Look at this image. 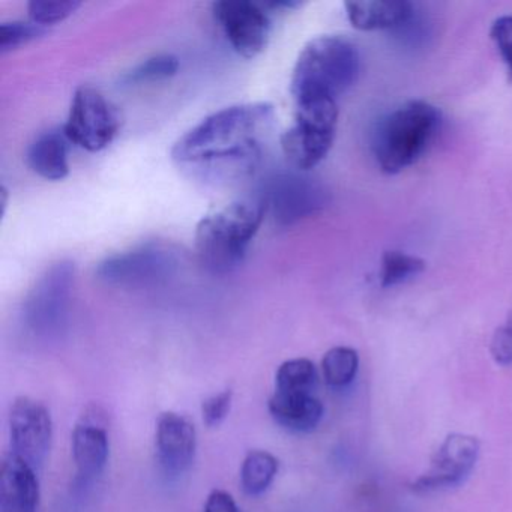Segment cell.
I'll return each mask as SVG.
<instances>
[{
	"instance_id": "3",
	"label": "cell",
	"mask_w": 512,
	"mask_h": 512,
	"mask_svg": "<svg viewBox=\"0 0 512 512\" xmlns=\"http://www.w3.org/2000/svg\"><path fill=\"white\" fill-rule=\"evenodd\" d=\"M442 125V113L427 101H409L385 116L374 133L377 166L386 175H397L418 163Z\"/></svg>"
},
{
	"instance_id": "7",
	"label": "cell",
	"mask_w": 512,
	"mask_h": 512,
	"mask_svg": "<svg viewBox=\"0 0 512 512\" xmlns=\"http://www.w3.org/2000/svg\"><path fill=\"white\" fill-rule=\"evenodd\" d=\"M121 118L113 104L91 86L74 92L70 113L65 122V136L71 143L89 152L107 148L118 134Z\"/></svg>"
},
{
	"instance_id": "19",
	"label": "cell",
	"mask_w": 512,
	"mask_h": 512,
	"mask_svg": "<svg viewBox=\"0 0 512 512\" xmlns=\"http://www.w3.org/2000/svg\"><path fill=\"white\" fill-rule=\"evenodd\" d=\"M278 473V460L268 451H250L241 469V484L245 493L257 496L268 490Z\"/></svg>"
},
{
	"instance_id": "29",
	"label": "cell",
	"mask_w": 512,
	"mask_h": 512,
	"mask_svg": "<svg viewBox=\"0 0 512 512\" xmlns=\"http://www.w3.org/2000/svg\"><path fill=\"white\" fill-rule=\"evenodd\" d=\"M205 512H241L227 491L214 490L206 499Z\"/></svg>"
},
{
	"instance_id": "23",
	"label": "cell",
	"mask_w": 512,
	"mask_h": 512,
	"mask_svg": "<svg viewBox=\"0 0 512 512\" xmlns=\"http://www.w3.org/2000/svg\"><path fill=\"white\" fill-rule=\"evenodd\" d=\"M179 70V59L172 53H160L140 62L125 74L124 80L130 85L161 82L175 76Z\"/></svg>"
},
{
	"instance_id": "5",
	"label": "cell",
	"mask_w": 512,
	"mask_h": 512,
	"mask_svg": "<svg viewBox=\"0 0 512 512\" xmlns=\"http://www.w3.org/2000/svg\"><path fill=\"white\" fill-rule=\"evenodd\" d=\"M337 122V101L296 103L295 124L281 136V148L287 160L301 170L322 163L334 143Z\"/></svg>"
},
{
	"instance_id": "4",
	"label": "cell",
	"mask_w": 512,
	"mask_h": 512,
	"mask_svg": "<svg viewBox=\"0 0 512 512\" xmlns=\"http://www.w3.org/2000/svg\"><path fill=\"white\" fill-rule=\"evenodd\" d=\"M263 206L235 202L206 215L196 227V250L200 263L212 274L235 271L259 232Z\"/></svg>"
},
{
	"instance_id": "27",
	"label": "cell",
	"mask_w": 512,
	"mask_h": 512,
	"mask_svg": "<svg viewBox=\"0 0 512 512\" xmlns=\"http://www.w3.org/2000/svg\"><path fill=\"white\" fill-rule=\"evenodd\" d=\"M491 358L503 367L512 365V313L494 331L490 343Z\"/></svg>"
},
{
	"instance_id": "16",
	"label": "cell",
	"mask_w": 512,
	"mask_h": 512,
	"mask_svg": "<svg viewBox=\"0 0 512 512\" xmlns=\"http://www.w3.org/2000/svg\"><path fill=\"white\" fill-rule=\"evenodd\" d=\"M344 8L353 28L367 32L400 29L415 16L413 5L404 0L346 2Z\"/></svg>"
},
{
	"instance_id": "22",
	"label": "cell",
	"mask_w": 512,
	"mask_h": 512,
	"mask_svg": "<svg viewBox=\"0 0 512 512\" xmlns=\"http://www.w3.org/2000/svg\"><path fill=\"white\" fill-rule=\"evenodd\" d=\"M425 271V262L403 251H386L380 260V286L394 287L418 277Z\"/></svg>"
},
{
	"instance_id": "28",
	"label": "cell",
	"mask_w": 512,
	"mask_h": 512,
	"mask_svg": "<svg viewBox=\"0 0 512 512\" xmlns=\"http://www.w3.org/2000/svg\"><path fill=\"white\" fill-rule=\"evenodd\" d=\"M232 397V391L227 389V391L212 395V397L206 398L203 401L202 415L206 425L215 427V425L220 424L226 418L230 410V404H232Z\"/></svg>"
},
{
	"instance_id": "26",
	"label": "cell",
	"mask_w": 512,
	"mask_h": 512,
	"mask_svg": "<svg viewBox=\"0 0 512 512\" xmlns=\"http://www.w3.org/2000/svg\"><path fill=\"white\" fill-rule=\"evenodd\" d=\"M490 38L505 64L508 82L512 83V16H502L494 20Z\"/></svg>"
},
{
	"instance_id": "6",
	"label": "cell",
	"mask_w": 512,
	"mask_h": 512,
	"mask_svg": "<svg viewBox=\"0 0 512 512\" xmlns=\"http://www.w3.org/2000/svg\"><path fill=\"white\" fill-rule=\"evenodd\" d=\"M178 265V257L170 248L148 244L106 257L98 263L95 274L110 286L139 289L166 283Z\"/></svg>"
},
{
	"instance_id": "24",
	"label": "cell",
	"mask_w": 512,
	"mask_h": 512,
	"mask_svg": "<svg viewBox=\"0 0 512 512\" xmlns=\"http://www.w3.org/2000/svg\"><path fill=\"white\" fill-rule=\"evenodd\" d=\"M79 7V0H32L28 4V13L31 22L46 28L67 19Z\"/></svg>"
},
{
	"instance_id": "15",
	"label": "cell",
	"mask_w": 512,
	"mask_h": 512,
	"mask_svg": "<svg viewBox=\"0 0 512 512\" xmlns=\"http://www.w3.org/2000/svg\"><path fill=\"white\" fill-rule=\"evenodd\" d=\"M268 407L281 427L295 433H310L323 418V404L314 394L275 391Z\"/></svg>"
},
{
	"instance_id": "14",
	"label": "cell",
	"mask_w": 512,
	"mask_h": 512,
	"mask_svg": "<svg viewBox=\"0 0 512 512\" xmlns=\"http://www.w3.org/2000/svg\"><path fill=\"white\" fill-rule=\"evenodd\" d=\"M197 433L193 422L175 412L160 416L157 424V451L161 466L169 473H182L193 463Z\"/></svg>"
},
{
	"instance_id": "8",
	"label": "cell",
	"mask_w": 512,
	"mask_h": 512,
	"mask_svg": "<svg viewBox=\"0 0 512 512\" xmlns=\"http://www.w3.org/2000/svg\"><path fill=\"white\" fill-rule=\"evenodd\" d=\"M481 445L469 434H449L436 454L430 467L410 484L416 494H433L452 490L466 482L478 463Z\"/></svg>"
},
{
	"instance_id": "1",
	"label": "cell",
	"mask_w": 512,
	"mask_h": 512,
	"mask_svg": "<svg viewBox=\"0 0 512 512\" xmlns=\"http://www.w3.org/2000/svg\"><path fill=\"white\" fill-rule=\"evenodd\" d=\"M271 103L236 104L212 113L184 134L172 149L173 160L190 166L250 169L260 154V142L271 131Z\"/></svg>"
},
{
	"instance_id": "13",
	"label": "cell",
	"mask_w": 512,
	"mask_h": 512,
	"mask_svg": "<svg viewBox=\"0 0 512 512\" xmlns=\"http://www.w3.org/2000/svg\"><path fill=\"white\" fill-rule=\"evenodd\" d=\"M38 502L37 469L16 452H7L0 464V509L2 512H37Z\"/></svg>"
},
{
	"instance_id": "12",
	"label": "cell",
	"mask_w": 512,
	"mask_h": 512,
	"mask_svg": "<svg viewBox=\"0 0 512 512\" xmlns=\"http://www.w3.org/2000/svg\"><path fill=\"white\" fill-rule=\"evenodd\" d=\"M269 203L275 221L290 226L323 208L325 191L313 179L289 173L272 179Z\"/></svg>"
},
{
	"instance_id": "20",
	"label": "cell",
	"mask_w": 512,
	"mask_h": 512,
	"mask_svg": "<svg viewBox=\"0 0 512 512\" xmlns=\"http://www.w3.org/2000/svg\"><path fill=\"white\" fill-rule=\"evenodd\" d=\"M319 374L316 365L307 358L290 359L278 368L277 391L293 394H314Z\"/></svg>"
},
{
	"instance_id": "21",
	"label": "cell",
	"mask_w": 512,
	"mask_h": 512,
	"mask_svg": "<svg viewBox=\"0 0 512 512\" xmlns=\"http://www.w3.org/2000/svg\"><path fill=\"white\" fill-rule=\"evenodd\" d=\"M359 370L358 352L352 347H332L323 356L322 371L332 388H344L355 380Z\"/></svg>"
},
{
	"instance_id": "18",
	"label": "cell",
	"mask_w": 512,
	"mask_h": 512,
	"mask_svg": "<svg viewBox=\"0 0 512 512\" xmlns=\"http://www.w3.org/2000/svg\"><path fill=\"white\" fill-rule=\"evenodd\" d=\"M68 137L64 130H50L41 134L29 146V167L47 181H62L70 173L68 164Z\"/></svg>"
},
{
	"instance_id": "25",
	"label": "cell",
	"mask_w": 512,
	"mask_h": 512,
	"mask_svg": "<svg viewBox=\"0 0 512 512\" xmlns=\"http://www.w3.org/2000/svg\"><path fill=\"white\" fill-rule=\"evenodd\" d=\"M46 28L34 22L11 20L0 25V53L19 49L23 44L31 43L46 34Z\"/></svg>"
},
{
	"instance_id": "17",
	"label": "cell",
	"mask_w": 512,
	"mask_h": 512,
	"mask_svg": "<svg viewBox=\"0 0 512 512\" xmlns=\"http://www.w3.org/2000/svg\"><path fill=\"white\" fill-rule=\"evenodd\" d=\"M73 457L80 476L94 478L100 475L109 458L107 425L80 419L73 431Z\"/></svg>"
},
{
	"instance_id": "9",
	"label": "cell",
	"mask_w": 512,
	"mask_h": 512,
	"mask_svg": "<svg viewBox=\"0 0 512 512\" xmlns=\"http://www.w3.org/2000/svg\"><path fill=\"white\" fill-rule=\"evenodd\" d=\"M74 283V265L67 260L50 266L25 302V317L35 332H52L64 325Z\"/></svg>"
},
{
	"instance_id": "2",
	"label": "cell",
	"mask_w": 512,
	"mask_h": 512,
	"mask_svg": "<svg viewBox=\"0 0 512 512\" xmlns=\"http://www.w3.org/2000/svg\"><path fill=\"white\" fill-rule=\"evenodd\" d=\"M361 68L358 49L338 35L314 38L302 49L293 68L292 91L295 103L334 100L355 85Z\"/></svg>"
},
{
	"instance_id": "11",
	"label": "cell",
	"mask_w": 512,
	"mask_h": 512,
	"mask_svg": "<svg viewBox=\"0 0 512 512\" xmlns=\"http://www.w3.org/2000/svg\"><path fill=\"white\" fill-rule=\"evenodd\" d=\"M10 436L13 452L38 469L49 454L53 422L49 409L31 397H17L11 404Z\"/></svg>"
},
{
	"instance_id": "10",
	"label": "cell",
	"mask_w": 512,
	"mask_h": 512,
	"mask_svg": "<svg viewBox=\"0 0 512 512\" xmlns=\"http://www.w3.org/2000/svg\"><path fill=\"white\" fill-rule=\"evenodd\" d=\"M212 13L238 55L251 59L263 52L271 35L265 5L251 0H220L212 5Z\"/></svg>"
}]
</instances>
